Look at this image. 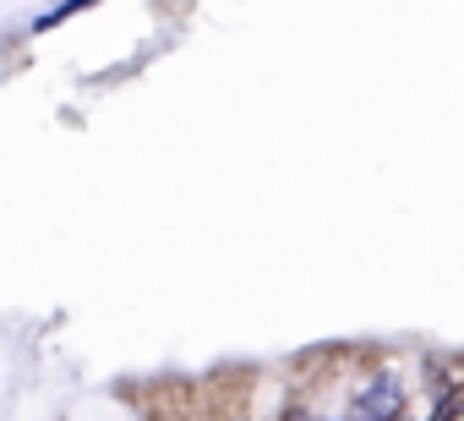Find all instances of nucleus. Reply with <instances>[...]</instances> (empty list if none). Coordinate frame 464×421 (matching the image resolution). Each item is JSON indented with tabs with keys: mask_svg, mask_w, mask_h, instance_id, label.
<instances>
[{
	"mask_svg": "<svg viewBox=\"0 0 464 421\" xmlns=\"http://www.w3.org/2000/svg\"><path fill=\"white\" fill-rule=\"evenodd\" d=\"M72 12H77V6H55V12H44V17H39V23H34V28H55V23H66V17H72Z\"/></svg>",
	"mask_w": 464,
	"mask_h": 421,
	"instance_id": "nucleus-2",
	"label": "nucleus"
},
{
	"mask_svg": "<svg viewBox=\"0 0 464 421\" xmlns=\"http://www.w3.org/2000/svg\"><path fill=\"white\" fill-rule=\"evenodd\" d=\"M399 405H404V388L393 377H377V383H366L355 394V421H393Z\"/></svg>",
	"mask_w": 464,
	"mask_h": 421,
	"instance_id": "nucleus-1",
	"label": "nucleus"
}]
</instances>
